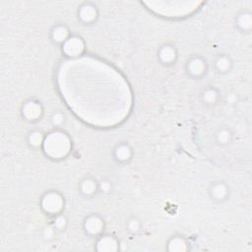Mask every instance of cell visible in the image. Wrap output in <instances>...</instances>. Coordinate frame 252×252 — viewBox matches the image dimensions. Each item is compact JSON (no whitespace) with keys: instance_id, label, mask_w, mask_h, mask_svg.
I'll return each instance as SVG.
<instances>
[{"instance_id":"6da1fadb","label":"cell","mask_w":252,"mask_h":252,"mask_svg":"<svg viewBox=\"0 0 252 252\" xmlns=\"http://www.w3.org/2000/svg\"><path fill=\"white\" fill-rule=\"evenodd\" d=\"M42 147L45 154L50 158H62L69 152L70 140L64 132L54 131L45 136Z\"/></svg>"},{"instance_id":"7a4b0ae2","label":"cell","mask_w":252,"mask_h":252,"mask_svg":"<svg viewBox=\"0 0 252 252\" xmlns=\"http://www.w3.org/2000/svg\"><path fill=\"white\" fill-rule=\"evenodd\" d=\"M41 208L45 214L52 217L61 214L64 208V198L59 192L54 190L45 192L41 198Z\"/></svg>"},{"instance_id":"3957f363","label":"cell","mask_w":252,"mask_h":252,"mask_svg":"<svg viewBox=\"0 0 252 252\" xmlns=\"http://www.w3.org/2000/svg\"><path fill=\"white\" fill-rule=\"evenodd\" d=\"M207 61L201 55L191 56L185 65V70L188 76L194 79H200L207 73Z\"/></svg>"},{"instance_id":"277c9868","label":"cell","mask_w":252,"mask_h":252,"mask_svg":"<svg viewBox=\"0 0 252 252\" xmlns=\"http://www.w3.org/2000/svg\"><path fill=\"white\" fill-rule=\"evenodd\" d=\"M208 193L213 201L217 203H222L229 198L230 188L224 181L215 180L210 183L208 187Z\"/></svg>"},{"instance_id":"5b68a950","label":"cell","mask_w":252,"mask_h":252,"mask_svg":"<svg viewBox=\"0 0 252 252\" xmlns=\"http://www.w3.org/2000/svg\"><path fill=\"white\" fill-rule=\"evenodd\" d=\"M98 18V10L94 3L84 2L78 7V19L85 25L95 23Z\"/></svg>"},{"instance_id":"8992f818","label":"cell","mask_w":252,"mask_h":252,"mask_svg":"<svg viewBox=\"0 0 252 252\" xmlns=\"http://www.w3.org/2000/svg\"><path fill=\"white\" fill-rule=\"evenodd\" d=\"M84 229L90 235L99 236L104 228L103 219L97 214H91L84 220Z\"/></svg>"},{"instance_id":"52a82bcc","label":"cell","mask_w":252,"mask_h":252,"mask_svg":"<svg viewBox=\"0 0 252 252\" xmlns=\"http://www.w3.org/2000/svg\"><path fill=\"white\" fill-rule=\"evenodd\" d=\"M158 58L162 65L170 66L175 64L178 58V51L174 45L165 43L159 47L158 51Z\"/></svg>"},{"instance_id":"ba28073f","label":"cell","mask_w":252,"mask_h":252,"mask_svg":"<svg viewBox=\"0 0 252 252\" xmlns=\"http://www.w3.org/2000/svg\"><path fill=\"white\" fill-rule=\"evenodd\" d=\"M42 112H43V109L41 104L35 100L26 101L22 108L23 116L25 117L26 120L30 122H33L40 119Z\"/></svg>"},{"instance_id":"9c48e42d","label":"cell","mask_w":252,"mask_h":252,"mask_svg":"<svg viewBox=\"0 0 252 252\" xmlns=\"http://www.w3.org/2000/svg\"><path fill=\"white\" fill-rule=\"evenodd\" d=\"M84 46V41L81 37L71 35L62 44V50L67 56H78L83 52Z\"/></svg>"},{"instance_id":"30bf717a","label":"cell","mask_w":252,"mask_h":252,"mask_svg":"<svg viewBox=\"0 0 252 252\" xmlns=\"http://www.w3.org/2000/svg\"><path fill=\"white\" fill-rule=\"evenodd\" d=\"M133 156V150L127 142L118 143L113 149V158L118 163L128 162Z\"/></svg>"},{"instance_id":"8fae6325","label":"cell","mask_w":252,"mask_h":252,"mask_svg":"<svg viewBox=\"0 0 252 252\" xmlns=\"http://www.w3.org/2000/svg\"><path fill=\"white\" fill-rule=\"evenodd\" d=\"M79 191L84 197L91 198L99 192L98 181L92 176H86L79 183Z\"/></svg>"},{"instance_id":"7c38bea8","label":"cell","mask_w":252,"mask_h":252,"mask_svg":"<svg viewBox=\"0 0 252 252\" xmlns=\"http://www.w3.org/2000/svg\"><path fill=\"white\" fill-rule=\"evenodd\" d=\"M70 36V31L64 24H56L50 30V39L55 44L62 45Z\"/></svg>"},{"instance_id":"4fadbf2b","label":"cell","mask_w":252,"mask_h":252,"mask_svg":"<svg viewBox=\"0 0 252 252\" xmlns=\"http://www.w3.org/2000/svg\"><path fill=\"white\" fill-rule=\"evenodd\" d=\"M200 97L206 106H215L220 99V93L214 86H207L202 90Z\"/></svg>"},{"instance_id":"5bb4252c","label":"cell","mask_w":252,"mask_h":252,"mask_svg":"<svg viewBox=\"0 0 252 252\" xmlns=\"http://www.w3.org/2000/svg\"><path fill=\"white\" fill-rule=\"evenodd\" d=\"M213 66L217 73L225 74L231 70V68L233 66V61L228 54L221 53V54L217 55V57L215 58V60L213 62Z\"/></svg>"},{"instance_id":"9a60e30c","label":"cell","mask_w":252,"mask_h":252,"mask_svg":"<svg viewBox=\"0 0 252 252\" xmlns=\"http://www.w3.org/2000/svg\"><path fill=\"white\" fill-rule=\"evenodd\" d=\"M215 139L218 145L226 146L231 143L233 139V132L229 127L225 125H221L215 132Z\"/></svg>"},{"instance_id":"2e32d148","label":"cell","mask_w":252,"mask_h":252,"mask_svg":"<svg viewBox=\"0 0 252 252\" xmlns=\"http://www.w3.org/2000/svg\"><path fill=\"white\" fill-rule=\"evenodd\" d=\"M235 26L241 32H249L252 27V15L250 12H240L235 17Z\"/></svg>"},{"instance_id":"e0dca14e","label":"cell","mask_w":252,"mask_h":252,"mask_svg":"<svg viewBox=\"0 0 252 252\" xmlns=\"http://www.w3.org/2000/svg\"><path fill=\"white\" fill-rule=\"evenodd\" d=\"M96 245L98 246L97 250L113 251L118 248V241L112 235L100 234L96 241Z\"/></svg>"},{"instance_id":"ac0fdd59","label":"cell","mask_w":252,"mask_h":252,"mask_svg":"<svg viewBox=\"0 0 252 252\" xmlns=\"http://www.w3.org/2000/svg\"><path fill=\"white\" fill-rule=\"evenodd\" d=\"M187 249L188 242L181 235H173L167 242V250L169 251H185Z\"/></svg>"},{"instance_id":"d6986e66","label":"cell","mask_w":252,"mask_h":252,"mask_svg":"<svg viewBox=\"0 0 252 252\" xmlns=\"http://www.w3.org/2000/svg\"><path fill=\"white\" fill-rule=\"evenodd\" d=\"M45 136L46 135H44L39 130H32L28 135V143L32 148L42 147L45 140Z\"/></svg>"},{"instance_id":"ffe728a7","label":"cell","mask_w":252,"mask_h":252,"mask_svg":"<svg viewBox=\"0 0 252 252\" xmlns=\"http://www.w3.org/2000/svg\"><path fill=\"white\" fill-rule=\"evenodd\" d=\"M53 218H54V220H53L52 225L55 227V229L56 230H63L66 227L67 222H68V220L65 217V215L63 213H61V214H58V215L54 216Z\"/></svg>"},{"instance_id":"44dd1931","label":"cell","mask_w":252,"mask_h":252,"mask_svg":"<svg viewBox=\"0 0 252 252\" xmlns=\"http://www.w3.org/2000/svg\"><path fill=\"white\" fill-rule=\"evenodd\" d=\"M127 229L131 232V233H136L141 229L142 226V222L139 219H137L136 217H132L128 220L127 221Z\"/></svg>"},{"instance_id":"7402d4cb","label":"cell","mask_w":252,"mask_h":252,"mask_svg":"<svg viewBox=\"0 0 252 252\" xmlns=\"http://www.w3.org/2000/svg\"><path fill=\"white\" fill-rule=\"evenodd\" d=\"M51 122L54 126H61L65 122V114L61 111H55L51 115Z\"/></svg>"},{"instance_id":"603a6c76","label":"cell","mask_w":252,"mask_h":252,"mask_svg":"<svg viewBox=\"0 0 252 252\" xmlns=\"http://www.w3.org/2000/svg\"><path fill=\"white\" fill-rule=\"evenodd\" d=\"M111 190V183L110 181L103 180V181H98V191L101 193H107L110 192Z\"/></svg>"}]
</instances>
